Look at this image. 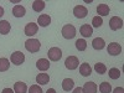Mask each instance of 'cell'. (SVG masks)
Instances as JSON below:
<instances>
[{
    "label": "cell",
    "mask_w": 124,
    "mask_h": 93,
    "mask_svg": "<svg viewBox=\"0 0 124 93\" xmlns=\"http://www.w3.org/2000/svg\"><path fill=\"white\" fill-rule=\"evenodd\" d=\"M1 93H14V91H13L11 88H4Z\"/></svg>",
    "instance_id": "cell-32"
},
{
    "label": "cell",
    "mask_w": 124,
    "mask_h": 93,
    "mask_svg": "<svg viewBox=\"0 0 124 93\" xmlns=\"http://www.w3.org/2000/svg\"><path fill=\"white\" fill-rule=\"evenodd\" d=\"M82 89H83V93H97V85L94 82H87Z\"/></svg>",
    "instance_id": "cell-15"
},
{
    "label": "cell",
    "mask_w": 124,
    "mask_h": 93,
    "mask_svg": "<svg viewBox=\"0 0 124 93\" xmlns=\"http://www.w3.org/2000/svg\"><path fill=\"white\" fill-rule=\"evenodd\" d=\"M79 73L83 76V77L89 76V75L92 73V68H91V66H89L88 63H82V65L79 66Z\"/></svg>",
    "instance_id": "cell-20"
},
{
    "label": "cell",
    "mask_w": 124,
    "mask_h": 93,
    "mask_svg": "<svg viewBox=\"0 0 124 93\" xmlns=\"http://www.w3.org/2000/svg\"><path fill=\"white\" fill-rule=\"evenodd\" d=\"M107 51H108V54L110 56H118L122 52V46L118 42H112V44L108 45Z\"/></svg>",
    "instance_id": "cell-6"
},
{
    "label": "cell",
    "mask_w": 124,
    "mask_h": 93,
    "mask_svg": "<svg viewBox=\"0 0 124 93\" xmlns=\"http://www.w3.org/2000/svg\"><path fill=\"white\" fill-rule=\"evenodd\" d=\"M37 29H39L37 24H35V23H29V24L25 26V35H27V36H34L35 34H37Z\"/></svg>",
    "instance_id": "cell-9"
},
{
    "label": "cell",
    "mask_w": 124,
    "mask_h": 93,
    "mask_svg": "<svg viewBox=\"0 0 124 93\" xmlns=\"http://www.w3.org/2000/svg\"><path fill=\"white\" fill-rule=\"evenodd\" d=\"M3 15H4V9H3L1 6H0V17H1Z\"/></svg>",
    "instance_id": "cell-34"
},
{
    "label": "cell",
    "mask_w": 124,
    "mask_h": 93,
    "mask_svg": "<svg viewBox=\"0 0 124 93\" xmlns=\"http://www.w3.org/2000/svg\"><path fill=\"white\" fill-rule=\"evenodd\" d=\"M47 56L51 61H58L62 57V51L58 47H51L47 52Z\"/></svg>",
    "instance_id": "cell-5"
},
{
    "label": "cell",
    "mask_w": 124,
    "mask_h": 93,
    "mask_svg": "<svg viewBox=\"0 0 124 93\" xmlns=\"http://www.w3.org/2000/svg\"><path fill=\"white\" fill-rule=\"evenodd\" d=\"M92 46L94 50H103L106 46V42H104V40H103L102 37H96L94 40L92 41Z\"/></svg>",
    "instance_id": "cell-17"
},
{
    "label": "cell",
    "mask_w": 124,
    "mask_h": 93,
    "mask_svg": "<svg viewBox=\"0 0 124 93\" xmlns=\"http://www.w3.org/2000/svg\"><path fill=\"white\" fill-rule=\"evenodd\" d=\"M61 34H62V36H63L65 39L71 40V39H73L76 36V29H75L73 25H65L63 27H62Z\"/></svg>",
    "instance_id": "cell-2"
},
{
    "label": "cell",
    "mask_w": 124,
    "mask_h": 93,
    "mask_svg": "<svg viewBox=\"0 0 124 93\" xmlns=\"http://www.w3.org/2000/svg\"><path fill=\"white\" fill-rule=\"evenodd\" d=\"M113 93H124V89L122 87H117L114 91H113Z\"/></svg>",
    "instance_id": "cell-30"
},
{
    "label": "cell",
    "mask_w": 124,
    "mask_h": 93,
    "mask_svg": "<svg viewBox=\"0 0 124 93\" xmlns=\"http://www.w3.org/2000/svg\"><path fill=\"white\" fill-rule=\"evenodd\" d=\"M10 30H11V25L9 24V21H6V20H0V34L6 35L10 32Z\"/></svg>",
    "instance_id": "cell-12"
},
{
    "label": "cell",
    "mask_w": 124,
    "mask_h": 93,
    "mask_svg": "<svg viewBox=\"0 0 124 93\" xmlns=\"http://www.w3.org/2000/svg\"><path fill=\"white\" fill-rule=\"evenodd\" d=\"M46 93H56V91L54 89V88H50V89H47V92Z\"/></svg>",
    "instance_id": "cell-33"
},
{
    "label": "cell",
    "mask_w": 124,
    "mask_h": 93,
    "mask_svg": "<svg viewBox=\"0 0 124 93\" xmlns=\"http://www.w3.org/2000/svg\"><path fill=\"white\" fill-rule=\"evenodd\" d=\"M73 87H75V82L71 78H65L63 82H62V89L66 91V92H70Z\"/></svg>",
    "instance_id": "cell-19"
},
{
    "label": "cell",
    "mask_w": 124,
    "mask_h": 93,
    "mask_svg": "<svg viewBox=\"0 0 124 93\" xmlns=\"http://www.w3.org/2000/svg\"><path fill=\"white\" fill-rule=\"evenodd\" d=\"M109 77L112 79H118L120 77V71L119 68H110L109 70Z\"/></svg>",
    "instance_id": "cell-27"
},
{
    "label": "cell",
    "mask_w": 124,
    "mask_h": 93,
    "mask_svg": "<svg viewBox=\"0 0 124 93\" xmlns=\"http://www.w3.org/2000/svg\"><path fill=\"white\" fill-rule=\"evenodd\" d=\"M29 93H42V89H41V87H40V86L34 85V86H31V87H30Z\"/></svg>",
    "instance_id": "cell-29"
},
{
    "label": "cell",
    "mask_w": 124,
    "mask_h": 93,
    "mask_svg": "<svg viewBox=\"0 0 124 93\" xmlns=\"http://www.w3.org/2000/svg\"><path fill=\"white\" fill-rule=\"evenodd\" d=\"M25 48L29 51V52H37V51L41 48V44L40 41L36 40V39H30L25 42Z\"/></svg>",
    "instance_id": "cell-1"
},
{
    "label": "cell",
    "mask_w": 124,
    "mask_h": 93,
    "mask_svg": "<svg viewBox=\"0 0 124 93\" xmlns=\"http://www.w3.org/2000/svg\"><path fill=\"white\" fill-rule=\"evenodd\" d=\"M36 67L40 70V71H47L50 68V61L46 60V58H40L37 62H36Z\"/></svg>",
    "instance_id": "cell-14"
},
{
    "label": "cell",
    "mask_w": 124,
    "mask_h": 93,
    "mask_svg": "<svg viewBox=\"0 0 124 93\" xmlns=\"http://www.w3.org/2000/svg\"><path fill=\"white\" fill-rule=\"evenodd\" d=\"M72 93H83V89H82L81 87H77V88L73 89V92H72Z\"/></svg>",
    "instance_id": "cell-31"
},
{
    "label": "cell",
    "mask_w": 124,
    "mask_h": 93,
    "mask_svg": "<svg viewBox=\"0 0 124 93\" xmlns=\"http://www.w3.org/2000/svg\"><path fill=\"white\" fill-rule=\"evenodd\" d=\"M99 92L101 93H110L112 92V86L108 82H102L99 85Z\"/></svg>",
    "instance_id": "cell-23"
},
{
    "label": "cell",
    "mask_w": 124,
    "mask_h": 93,
    "mask_svg": "<svg viewBox=\"0 0 124 93\" xmlns=\"http://www.w3.org/2000/svg\"><path fill=\"white\" fill-rule=\"evenodd\" d=\"M78 65H79V61L76 56H68L65 61V66L68 70H76L78 67Z\"/></svg>",
    "instance_id": "cell-4"
},
{
    "label": "cell",
    "mask_w": 124,
    "mask_h": 93,
    "mask_svg": "<svg viewBox=\"0 0 124 93\" xmlns=\"http://www.w3.org/2000/svg\"><path fill=\"white\" fill-rule=\"evenodd\" d=\"M94 70H96V72L97 73H99V75H104L106 73V71H107V67H106V65L104 63H96V66H94Z\"/></svg>",
    "instance_id": "cell-26"
},
{
    "label": "cell",
    "mask_w": 124,
    "mask_h": 93,
    "mask_svg": "<svg viewBox=\"0 0 124 93\" xmlns=\"http://www.w3.org/2000/svg\"><path fill=\"white\" fill-rule=\"evenodd\" d=\"M9 67H10V62H9V60L8 58H0V72H5V71H8L9 70Z\"/></svg>",
    "instance_id": "cell-24"
},
{
    "label": "cell",
    "mask_w": 124,
    "mask_h": 93,
    "mask_svg": "<svg viewBox=\"0 0 124 93\" xmlns=\"http://www.w3.org/2000/svg\"><path fill=\"white\" fill-rule=\"evenodd\" d=\"M76 48H77L78 51H85V50L87 48V42H86V40H83V39L77 40V41H76Z\"/></svg>",
    "instance_id": "cell-25"
},
{
    "label": "cell",
    "mask_w": 124,
    "mask_h": 93,
    "mask_svg": "<svg viewBox=\"0 0 124 93\" xmlns=\"http://www.w3.org/2000/svg\"><path fill=\"white\" fill-rule=\"evenodd\" d=\"M32 9L36 13L42 11V10L45 9V1H42V0H36V1H34V4H32Z\"/></svg>",
    "instance_id": "cell-22"
},
{
    "label": "cell",
    "mask_w": 124,
    "mask_h": 93,
    "mask_svg": "<svg viewBox=\"0 0 124 93\" xmlns=\"http://www.w3.org/2000/svg\"><path fill=\"white\" fill-rule=\"evenodd\" d=\"M37 24L41 26V27H46L51 24V17L50 15L47 14H42V15H40L39 19H37Z\"/></svg>",
    "instance_id": "cell-10"
},
{
    "label": "cell",
    "mask_w": 124,
    "mask_h": 93,
    "mask_svg": "<svg viewBox=\"0 0 124 93\" xmlns=\"http://www.w3.org/2000/svg\"><path fill=\"white\" fill-rule=\"evenodd\" d=\"M10 60H11V62H13L14 65L20 66V65L24 63V61H25V55L21 52V51H15V52L11 55V57H10Z\"/></svg>",
    "instance_id": "cell-3"
},
{
    "label": "cell",
    "mask_w": 124,
    "mask_h": 93,
    "mask_svg": "<svg viewBox=\"0 0 124 93\" xmlns=\"http://www.w3.org/2000/svg\"><path fill=\"white\" fill-rule=\"evenodd\" d=\"M102 24H103V20H102L101 16H94V17L92 19V25H93V27H101Z\"/></svg>",
    "instance_id": "cell-28"
},
{
    "label": "cell",
    "mask_w": 124,
    "mask_h": 93,
    "mask_svg": "<svg viewBox=\"0 0 124 93\" xmlns=\"http://www.w3.org/2000/svg\"><path fill=\"white\" fill-rule=\"evenodd\" d=\"M79 32H81V35L83 36V37H89V36H92V34H93V29H92V26H89L88 24H85V25L81 26Z\"/></svg>",
    "instance_id": "cell-11"
},
{
    "label": "cell",
    "mask_w": 124,
    "mask_h": 93,
    "mask_svg": "<svg viewBox=\"0 0 124 93\" xmlns=\"http://www.w3.org/2000/svg\"><path fill=\"white\" fill-rule=\"evenodd\" d=\"M109 26H110V29H112L113 31L119 30V29H122V26H123V20H122L120 17H118V16H113V17L110 19V21H109Z\"/></svg>",
    "instance_id": "cell-8"
},
{
    "label": "cell",
    "mask_w": 124,
    "mask_h": 93,
    "mask_svg": "<svg viewBox=\"0 0 124 93\" xmlns=\"http://www.w3.org/2000/svg\"><path fill=\"white\" fill-rule=\"evenodd\" d=\"M27 86L24 82H16L14 85V93H26Z\"/></svg>",
    "instance_id": "cell-18"
},
{
    "label": "cell",
    "mask_w": 124,
    "mask_h": 93,
    "mask_svg": "<svg viewBox=\"0 0 124 93\" xmlns=\"http://www.w3.org/2000/svg\"><path fill=\"white\" fill-rule=\"evenodd\" d=\"M36 82L40 85H47L50 82V76L47 73H39L36 76Z\"/></svg>",
    "instance_id": "cell-21"
},
{
    "label": "cell",
    "mask_w": 124,
    "mask_h": 93,
    "mask_svg": "<svg viewBox=\"0 0 124 93\" xmlns=\"http://www.w3.org/2000/svg\"><path fill=\"white\" fill-rule=\"evenodd\" d=\"M73 14H75V16H76L77 19H83V17L87 16L88 10H87V8H85L83 5H77V6H75V9H73Z\"/></svg>",
    "instance_id": "cell-7"
},
{
    "label": "cell",
    "mask_w": 124,
    "mask_h": 93,
    "mask_svg": "<svg viewBox=\"0 0 124 93\" xmlns=\"http://www.w3.org/2000/svg\"><path fill=\"white\" fill-rule=\"evenodd\" d=\"M13 14L15 17H23L26 14V9L23 5H15L13 8Z\"/></svg>",
    "instance_id": "cell-13"
},
{
    "label": "cell",
    "mask_w": 124,
    "mask_h": 93,
    "mask_svg": "<svg viewBox=\"0 0 124 93\" xmlns=\"http://www.w3.org/2000/svg\"><path fill=\"white\" fill-rule=\"evenodd\" d=\"M109 11H110V9L107 4H99L97 6V13L99 14L98 16H107L109 15Z\"/></svg>",
    "instance_id": "cell-16"
}]
</instances>
